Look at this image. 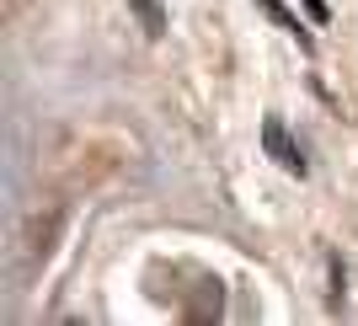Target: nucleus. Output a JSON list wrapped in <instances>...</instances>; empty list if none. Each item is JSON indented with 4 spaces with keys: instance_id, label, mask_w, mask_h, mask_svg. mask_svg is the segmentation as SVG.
Listing matches in <instances>:
<instances>
[{
    "instance_id": "7ed1b4c3",
    "label": "nucleus",
    "mask_w": 358,
    "mask_h": 326,
    "mask_svg": "<svg viewBox=\"0 0 358 326\" xmlns=\"http://www.w3.org/2000/svg\"><path fill=\"white\" fill-rule=\"evenodd\" d=\"M129 6H134V16H139V22H145V32H150V38H161V32H166L161 0H129Z\"/></svg>"
},
{
    "instance_id": "20e7f679",
    "label": "nucleus",
    "mask_w": 358,
    "mask_h": 326,
    "mask_svg": "<svg viewBox=\"0 0 358 326\" xmlns=\"http://www.w3.org/2000/svg\"><path fill=\"white\" fill-rule=\"evenodd\" d=\"M305 11H310L315 22H327V6H321V0H305Z\"/></svg>"
},
{
    "instance_id": "f03ea898",
    "label": "nucleus",
    "mask_w": 358,
    "mask_h": 326,
    "mask_svg": "<svg viewBox=\"0 0 358 326\" xmlns=\"http://www.w3.org/2000/svg\"><path fill=\"white\" fill-rule=\"evenodd\" d=\"M257 6H262V11L273 16V22H278V27L289 32V38H299V48H315V38H310V27H305V22H299L294 11H289L284 0H257Z\"/></svg>"
},
{
    "instance_id": "f257e3e1",
    "label": "nucleus",
    "mask_w": 358,
    "mask_h": 326,
    "mask_svg": "<svg viewBox=\"0 0 358 326\" xmlns=\"http://www.w3.org/2000/svg\"><path fill=\"white\" fill-rule=\"evenodd\" d=\"M262 150H268L273 161L284 166L289 177H305V171H310V166H305V155H299V150L289 145V129H284V118H268V123H262Z\"/></svg>"
}]
</instances>
